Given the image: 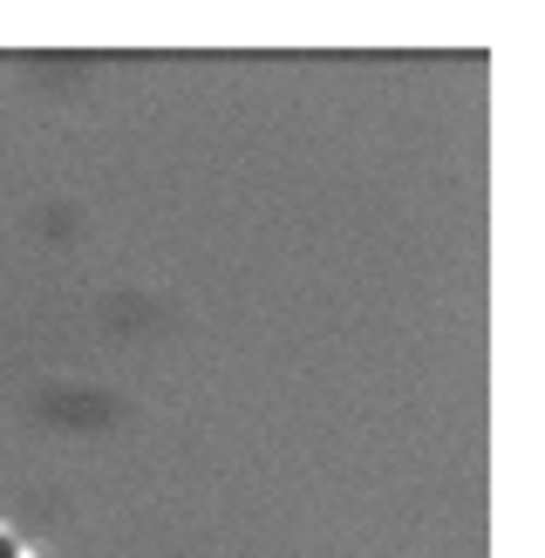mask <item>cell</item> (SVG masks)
<instances>
[]
</instances>
